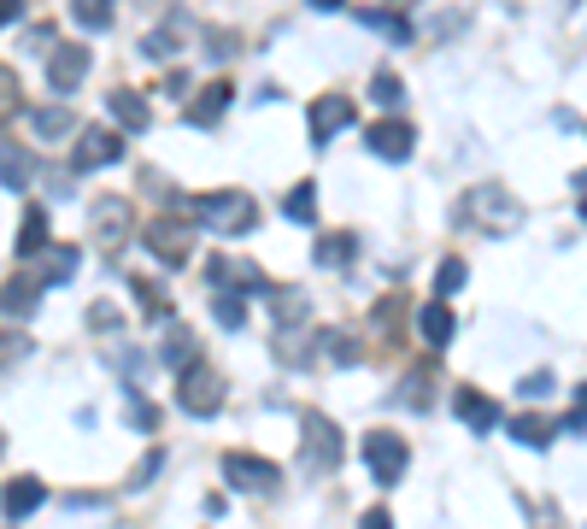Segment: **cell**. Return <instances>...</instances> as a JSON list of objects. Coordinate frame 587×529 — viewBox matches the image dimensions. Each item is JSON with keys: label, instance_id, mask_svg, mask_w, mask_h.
<instances>
[{"label": "cell", "instance_id": "603a6c76", "mask_svg": "<svg viewBox=\"0 0 587 529\" xmlns=\"http://www.w3.org/2000/svg\"><path fill=\"white\" fill-rule=\"evenodd\" d=\"M511 436L523 441V448H534V453H541V448H552V436H558V423H552V418H541V412H517V418H511Z\"/></svg>", "mask_w": 587, "mask_h": 529}, {"label": "cell", "instance_id": "ab89813d", "mask_svg": "<svg viewBox=\"0 0 587 529\" xmlns=\"http://www.w3.org/2000/svg\"><path fill=\"white\" fill-rule=\"evenodd\" d=\"M89 323H95V330H118V312H112V306H95Z\"/></svg>", "mask_w": 587, "mask_h": 529}, {"label": "cell", "instance_id": "7c38bea8", "mask_svg": "<svg viewBox=\"0 0 587 529\" xmlns=\"http://www.w3.org/2000/svg\"><path fill=\"white\" fill-rule=\"evenodd\" d=\"M353 124V100L347 95H318L312 100V142H330V135H341V130H347Z\"/></svg>", "mask_w": 587, "mask_h": 529}, {"label": "cell", "instance_id": "1f68e13d", "mask_svg": "<svg viewBox=\"0 0 587 529\" xmlns=\"http://www.w3.org/2000/svg\"><path fill=\"white\" fill-rule=\"evenodd\" d=\"M370 100H376V107H400V100H406V82L394 77V71H376V77H370Z\"/></svg>", "mask_w": 587, "mask_h": 529}, {"label": "cell", "instance_id": "d6a6232c", "mask_svg": "<svg viewBox=\"0 0 587 529\" xmlns=\"http://www.w3.org/2000/svg\"><path fill=\"white\" fill-rule=\"evenodd\" d=\"M353 235H323V242H318V265H347L353 260Z\"/></svg>", "mask_w": 587, "mask_h": 529}, {"label": "cell", "instance_id": "484cf974", "mask_svg": "<svg viewBox=\"0 0 587 529\" xmlns=\"http://www.w3.org/2000/svg\"><path fill=\"white\" fill-rule=\"evenodd\" d=\"M358 24H365V30H376V36H388V42H411V24L400 19V12L365 7V12H358Z\"/></svg>", "mask_w": 587, "mask_h": 529}, {"label": "cell", "instance_id": "4316f807", "mask_svg": "<svg viewBox=\"0 0 587 529\" xmlns=\"http://www.w3.org/2000/svg\"><path fill=\"white\" fill-rule=\"evenodd\" d=\"M283 212L294 218V224H312V218H318V183H312V177H306V183H294L288 200H283Z\"/></svg>", "mask_w": 587, "mask_h": 529}, {"label": "cell", "instance_id": "d4e9b609", "mask_svg": "<svg viewBox=\"0 0 587 529\" xmlns=\"http://www.w3.org/2000/svg\"><path fill=\"white\" fill-rule=\"evenodd\" d=\"M36 295H42V283L30 277V271H19V277L0 288V312H30V306H36Z\"/></svg>", "mask_w": 587, "mask_h": 529}, {"label": "cell", "instance_id": "52a82bcc", "mask_svg": "<svg viewBox=\"0 0 587 529\" xmlns=\"http://www.w3.org/2000/svg\"><path fill=\"white\" fill-rule=\"evenodd\" d=\"M206 277H212V288H218V295H230V288H235L241 300L265 288V271H258L253 260H235V253H218V260L206 265Z\"/></svg>", "mask_w": 587, "mask_h": 529}, {"label": "cell", "instance_id": "8992f818", "mask_svg": "<svg viewBox=\"0 0 587 529\" xmlns=\"http://www.w3.org/2000/svg\"><path fill=\"white\" fill-rule=\"evenodd\" d=\"M300 430H306V465L312 471H335L341 465V430L323 412H300Z\"/></svg>", "mask_w": 587, "mask_h": 529}, {"label": "cell", "instance_id": "60d3db41", "mask_svg": "<svg viewBox=\"0 0 587 529\" xmlns=\"http://www.w3.org/2000/svg\"><path fill=\"white\" fill-rule=\"evenodd\" d=\"M552 388V371H534V377H523V395H546Z\"/></svg>", "mask_w": 587, "mask_h": 529}, {"label": "cell", "instance_id": "cb8c5ba5", "mask_svg": "<svg viewBox=\"0 0 587 529\" xmlns=\"http://www.w3.org/2000/svg\"><path fill=\"white\" fill-rule=\"evenodd\" d=\"M30 170H36V159H30L24 147L0 142V183H7V189H30Z\"/></svg>", "mask_w": 587, "mask_h": 529}, {"label": "cell", "instance_id": "5b68a950", "mask_svg": "<svg viewBox=\"0 0 587 529\" xmlns=\"http://www.w3.org/2000/svg\"><path fill=\"white\" fill-rule=\"evenodd\" d=\"M365 465H370V476H376L383 488H394V483L406 476V465H411V448H406L394 430H370V436H365Z\"/></svg>", "mask_w": 587, "mask_h": 529}, {"label": "cell", "instance_id": "ba28073f", "mask_svg": "<svg viewBox=\"0 0 587 529\" xmlns=\"http://www.w3.org/2000/svg\"><path fill=\"white\" fill-rule=\"evenodd\" d=\"M223 476H230L241 494H270L283 483V471H276L270 459H258V453H223Z\"/></svg>", "mask_w": 587, "mask_h": 529}, {"label": "cell", "instance_id": "5bb4252c", "mask_svg": "<svg viewBox=\"0 0 587 529\" xmlns=\"http://www.w3.org/2000/svg\"><path fill=\"white\" fill-rule=\"evenodd\" d=\"M188 30H195V19L170 12V19H165L159 30H153V36H142V54H147V59H170V54H177V47L188 42Z\"/></svg>", "mask_w": 587, "mask_h": 529}, {"label": "cell", "instance_id": "7a4b0ae2", "mask_svg": "<svg viewBox=\"0 0 587 529\" xmlns=\"http://www.w3.org/2000/svg\"><path fill=\"white\" fill-rule=\"evenodd\" d=\"M458 224H476V230H488V235H506L523 224V207L499 189V183H476L470 195L458 200Z\"/></svg>", "mask_w": 587, "mask_h": 529}, {"label": "cell", "instance_id": "277c9868", "mask_svg": "<svg viewBox=\"0 0 587 529\" xmlns=\"http://www.w3.org/2000/svg\"><path fill=\"white\" fill-rule=\"evenodd\" d=\"M177 400H182V412H195V418H212L218 406H223V377L206 360L195 365H182V377H177Z\"/></svg>", "mask_w": 587, "mask_h": 529}, {"label": "cell", "instance_id": "2e32d148", "mask_svg": "<svg viewBox=\"0 0 587 529\" xmlns=\"http://www.w3.org/2000/svg\"><path fill=\"white\" fill-rule=\"evenodd\" d=\"M47 207H24V224H19V242H12V253H19V260H36V253L47 247Z\"/></svg>", "mask_w": 587, "mask_h": 529}, {"label": "cell", "instance_id": "4fadbf2b", "mask_svg": "<svg viewBox=\"0 0 587 529\" xmlns=\"http://www.w3.org/2000/svg\"><path fill=\"white\" fill-rule=\"evenodd\" d=\"M118 153H124V142H118V135H112V130H100V124L77 135V170L112 165V159H118Z\"/></svg>", "mask_w": 587, "mask_h": 529}, {"label": "cell", "instance_id": "8fae6325", "mask_svg": "<svg viewBox=\"0 0 587 529\" xmlns=\"http://www.w3.org/2000/svg\"><path fill=\"white\" fill-rule=\"evenodd\" d=\"M365 142H370V153L376 159H411V147H418V130L406 124V118H376V124L365 130Z\"/></svg>", "mask_w": 587, "mask_h": 529}, {"label": "cell", "instance_id": "3957f363", "mask_svg": "<svg viewBox=\"0 0 587 529\" xmlns=\"http://www.w3.org/2000/svg\"><path fill=\"white\" fill-rule=\"evenodd\" d=\"M142 247L159 265L177 271V265L195 260V224H188V218H147V224H142Z\"/></svg>", "mask_w": 587, "mask_h": 529}, {"label": "cell", "instance_id": "8d00e7d4", "mask_svg": "<svg viewBox=\"0 0 587 529\" xmlns=\"http://www.w3.org/2000/svg\"><path fill=\"white\" fill-rule=\"evenodd\" d=\"M7 112H19V77L0 71V118H7Z\"/></svg>", "mask_w": 587, "mask_h": 529}, {"label": "cell", "instance_id": "d590c367", "mask_svg": "<svg viewBox=\"0 0 587 529\" xmlns=\"http://www.w3.org/2000/svg\"><path fill=\"white\" fill-rule=\"evenodd\" d=\"M218 323H223V330H241V323H247V300H241V295H218Z\"/></svg>", "mask_w": 587, "mask_h": 529}, {"label": "cell", "instance_id": "44dd1931", "mask_svg": "<svg viewBox=\"0 0 587 529\" xmlns=\"http://www.w3.org/2000/svg\"><path fill=\"white\" fill-rule=\"evenodd\" d=\"M42 500H47L42 476H12V483H7V511H12V518H30Z\"/></svg>", "mask_w": 587, "mask_h": 529}, {"label": "cell", "instance_id": "e575fe53", "mask_svg": "<svg viewBox=\"0 0 587 529\" xmlns=\"http://www.w3.org/2000/svg\"><path fill=\"white\" fill-rule=\"evenodd\" d=\"M135 300L147 306V318H170V300H165L159 283H142V277H135Z\"/></svg>", "mask_w": 587, "mask_h": 529}, {"label": "cell", "instance_id": "f35d334b", "mask_svg": "<svg viewBox=\"0 0 587 529\" xmlns=\"http://www.w3.org/2000/svg\"><path fill=\"white\" fill-rule=\"evenodd\" d=\"M130 423H135V430H159V412H153L147 400H135L130 406Z\"/></svg>", "mask_w": 587, "mask_h": 529}, {"label": "cell", "instance_id": "d6986e66", "mask_svg": "<svg viewBox=\"0 0 587 529\" xmlns=\"http://www.w3.org/2000/svg\"><path fill=\"white\" fill-rule=\"evenodd\" d=\"M453 312H446V300H429L423 312H418V335L429 341V348H446V341H453Z\"/></svg>", "mask_w": 587, "mask_h": 529}, {"label": "cell", "instance_id": "e0dca14e", "mask_svg": "<svg viewBox=\"0 0 587 529\" xmlns=\"http://www.w3.org/2000/svg\"><path fill=\"white\" fill-rule=\"evenodd\" d=\"M36 260H42V265L30 271V277H36L42 288H47V283H71V277H77V247H42Z\"/></svg>", "mask_w": 587, "mask_h": 529}, {"label": "cell", "instance_id": "b9f144b4", "mask_svg": "<svg viewBox=\"0 0 587 529\" xmlns=\"http://www.w3.org/2000/svg\"><path fill=\"white\" fill-rule=\"evenodd\" d=\"M358 529H394V518H388L383 506H376V511H365V524H358Z\"/></svg>", "mask_w": 587, "mask_h": 529}, {"label": "cell", "instance_id": "ffe728a7", "mask_svg": "<svg viewBox=\"0 0 587 529\" xmlns=\"http://www.w3.org/2000/svg\"><path fill=\"white\" fill-rule=\"evenodd\" d=\"M107 112H112L124 130H147V118H153V112H147V100L135 95V89H112V95H107Z\"/></svg>", "mask_w": 587, "mask_h": 529}, {"label": "cell", "instance_id": "6da1fadb", "mask_svg": "<svg viewBox=\"0 0 587 529\" xmlns=\"http://www.w3.org/2000/svg\"><path fill=\"white\" fill-rule=\"evenodd\" d=\"M188 212H195V224H206V230H223V235H247V230L258 224V207H253V195H241V189L188 195Z\"/></svg>", "mask_w": 587, "mask_h": 529}, {"label": "cell", "instance_id": "4dcf8cb0", "mask_svg": "<svg viewBox=\"0 0 587 529\" xmlns=\"http://www.w3.org/2000/svg\"><path fill=\"white\" fill-rule=\"evenodd\" d=\"M71 12H77V24L107 30V24H112V12H118V0H71Z\"/></svg>", "mask_w": 587, "mask_h": 529}, {"label": "cell", "instance_id": "f1b7e54d", "mask_svg": "<svg viewBox=\"0 0 587 529\" xmlns=\"http://www.w3.org/2000/svg\"><path fill=\"white\" fill-rule=\"evenodd\" d=\"M306 323V295L300 288H276V330H300Z\"/></svg>", "mask_w": 587, "mask_h": 529}, {"label": "cell", "instance_id": "7bdbcfd3", "mask_svg": "<svg viewBox=\"0 0 587 529\" xmlns=\"http://www.w3.org/2000/svg\"><path fill=\"white\" fill-rule=\"evenodd\" d=\"M19 7H24V0H0V24H12V19H19Z\"/></svg>", "mask_w": 587, "mask_h": 529}, {"label": "cell", "instance_id": "74e56055", "mask_svg": "<svg viewBox=\"0 0 587 529\" xmlns=\"http://www.w3.org/2000/svg\"><path fill=\"white\" fill-rule=\"evenodd\" d=\"M235 47H241V42H235V36H223V30H212V36H206V54H212V59H230Z\"/></svg>", "mask_w": 587, "mask_h": 529}, {"label": "cell", "instance_id": "f546056e", "mask_svg": "<svg viewBox=\"0 0 587 529\" xmlns=\"http://www.w3.org/2000/svg\"><path fill=\"white\" fill-rule=\"evenodd\" d=\"M318 353H330L335 365H353V360H358V341H353L347 330H323V335H318Z\"/></svg>", "mask_w": 587, "mask_h": 529}, {"label": "cell", "instance_id": "30bf717a", "mask_svg": "<svg viewBox=\"0 0 587 529\" xmlns=\"http://www.w3.org/2000/svg\"><path fill=\"white\" fill-rule=\"evenodd\" d=\"M82 77H89V47L82 42H54L47 47V82H54L59 95H71Z\"/></svg>", "mask_w": 587, "mask_h": 529}, {"label": "cell", "instance_id": "ac0fdd59", "mask_svg": "<svg viewBox=\"0 0 587 529\" xmlns=\"http://www.w3.org/2000/svg\"><path fill=\"white\" fill-rule=\"evenodd\" d=\"M159 360L165 365H195L200 360V341H195V330H188V323H165V348H159Z\"/></svg>", "mask_w": 587, "mask_h": 529}, {"label": "cell", "instance_id": "83f0119b", "mask_svg": "<svg viewBox=\"0 0 587 529\" xmlns=\"http://www.w3.org/2000/svg\"><path fill=\"white\" fill-rule=\"evenodd\" d=\"M71 124H77V118L65 112V107H42L30 130H36V142H65V135H71Z\"/></svg>", "mask_w": 587, "mask_h": 529}, {"label": "cell", "instance_id": "9a60e30c", "mask_svg": "<svg viewBox=\"0 0 587 529\" xmlns=\"http://www.w3.org/2000/svg\"><path fill=\"white\" fill-rule=\"evenodd\" d=\"M235 100V82L230 77H218V82H206V95L195 100V107H188V124H200V130H212L218 124V112L230 107Z\"/></svg>", "mask_w": 587, "mask_h": 529}, {"label": "cell", "instance_id": "836d02e7", "mask_svg": "<svg viewBox=\"0 0 587 529\" xmlns=\"http://www.w3.org/2000/svg\"><path fill=\"white\" fill-rule=\"evenodd\" d=\"M464 283H470V271H464V260H441V271H435V295H458Z\"/></svg>", "mask_w": 587, "mask_h": 529}, {"label": "cell", "instance_id": "f6af8a7d", "mask_svg": "<svg viewBox=\"0 0 587 529\" xmlns=\"http://www.w3.org/2000/svg\"><path fill=\"white\" fill-rule=\"evenodd\" d=\"M135 7H147V12H159V7H165V0H135Z\"/></svg>", "mask_w": 587, "mask_h": 529}, {"label": "cell", "instance_id": "7402d4cb", "mask_svg": "<svg viewBox=\"0 0 587 529\" xmlns=\"http://www.w3.org/2000/svg\"><path fill=\"white\" fill-rule=\"evenodd\" d=\"M458 418L470 423V430H494V423H499V406L481 395V388H458Z\"/></svg>", "mask_w": 587, "mask_h": 529}, {"label": "cell", "instance_id": "ee69618b", "mask_svg": "<svg viewBox=\"0 0 587 529\" xmlns=\"http://www.w3.org/2000/svg\"><path fill=\"white\" fill-rule=\"evenodd\" d=\"M312 7H318V12H341L347 0H312Z\"/></svg>", "mask_w": 587, "mask_h": 529}, {"label": "cell", "instance_id": "9c48e42d", "mask_svg": "<svg viewBox=\"0 0 587 529\" xmlns=\"http://www.w3.org/2000/svg\"><path fill=\"white\" fill-rule=\"evenodd\" d=\"M124 242H130V200L100 195V200H95V247H100V253H118Z\"/></svg>", "mask_w": 587, "mask_h": 529}]
</instances>
